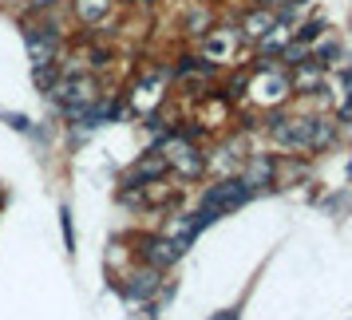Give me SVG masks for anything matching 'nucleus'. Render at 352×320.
I'll use <instances>...</instances> for the list:
<instances>
[{
    "label": "nucleus",
    "instance_id": "obj_10",
    "mask_svg": "<svg viewBox=\"0 0 352 320\" xmlns=\"http://www.w3.org/2000/svg\"><path fill=\"white\" fill-rule=\"evenodd\" d=\"M273 178H277V162L273 159H254L241 182H245L250 190H257V186H273Z\"/></svg>",
    "mask_w": 352,
    "mask_h": 320
},
{
    "label": "nucleus",
    "instance_id": "obj_9",
    "mask_svg": "<svg viewBox=\"0 0 352 320\" xmlns=\"http://www.w3.org/2000/svg\"><path fill=\"white\" fill-rule=\"evenodd\" d=\"M159 277H162V269H151V265H143L139 273H131L127 297H131V301H146V297L159 288Z\"/></svg>",
    "mask_w": 352,
    "mask_h": 320
},
{
    "label": "nucleus",
    "instance_id": "obj_6",
    "mask_svg": "<svg viewBox=\"0 0 352 320\" xmlns=\"http://www.w3.org/2000/svg\"><path fill=\"white\" fill-rule=\"evenodd\" d=\"M273 28H277V12L257 4V8H250V12L241 16V32L238 36H245L250 44H257V40H261V36H270Z\"/></svg>",
    "mask_w": 352,
    "mask_h": 320
},
{
    "label": "nucleus",
    "instance_id": "obj_11",
    "mask_svg": "<svg viewBox=\"0 0 352 320\" xmlns=\"http://www.w3.org/2000/svg\"><path fill=\"white\" fill-rule=\"evenodd\" d=\"M210 8H198V12H190V16H186V32L190 36H198V40H202V36L210 32Z\"/></svg>",
    "mask_w": 352,
    "mask_h": 320
},
{
    "label": "nucleus",
    "instance_id": "obj_1",
    "mask_svg": "<svg viewBox=\"0 0 352 320\" xmlns=\"http://www.w3.org/2000/svg\"><path fill=\"white\" fill-rule=\"evenodd\" d=\"M270 135L289 155H309L313 150V115H277L270 123Z\"/></svg>",
    "mask_w": 352,
    "mask_h": 320
},
{
    "label": "nucleus",
    "instance_id": "obj_7",
    "mask_svg": "<svg viewBox=\"0 0 352 320\" xmlns=\"http://www.w3.org/2000/svg\"><path fill=\"white\" fill-rule=\"evenodd\" d=\"M115 8V0H76L72 4V12L80 20L83 28H103V16Z\"/></svg>",
    "mask_w": 352,
    "mask_h": 320
},
{
    "label": "nucleus",
    "instance_id": "obj_5",
    "mask_svg": "<svg viewBox=\"0 0 352 320\" xmlns=\"http://www.w3.org/2000/svg\"><path fill=\"white\" fill-rule=\"evenodd\" d=\"M289 91H297V95H317V91H324V64H317V60H305V64L289 67Z\"/></svg>",
    "mask_w": 352,
    "mask_h": 320
},
{
    "label": "nucleus",
    "instance_id": "obj_4",
    "mask_svg": "<svg viewBox=\"0 0 352 320\" xmlns=\"http://www.w3.org/2000/svg\"><path fill=\"white\" fill-rule=\"evenodd\" d=\"M234 48H238V32H234V28H210V32L198 40L202 60H210L214 67H218V64H230Z\"/></svg>",
    "mask_w": 352,
    "mask_h": 320
},
{
    "label": "nucleus",
    "instance_id": "obj_8",
    "mask_svg": "<svg viewBox=\"0 0 352 320\" xmlns=\"http://www.w3.org/2000/svg\"><path fill=\"white\" fill-rule=\"evenodd\" d=\"M166 159H162V150H151L146 159H139L131 166V178H135V186H143V182H155V178H166Z\"/></svg>",
    "mask_w": 352,
    "mask_h": 320
},
{
    "label": "nucleus",
    "instance_id": "obj_2",
    "mask_svg": "<svg viewBox=\"0 0 352 320\" xmlns=\"http://www.w3.org/2000/svg\"><path fill=\"white\" fill-rule=\"evenodd\" d=\"M24 40H28V56H32L36 67L44 64H60V44H64V36L60 28H52V24H40V28H24Z\"/></svg>",
    "mask_w": 352,
    "mask_h": 320
},
{
    "label": "nucleus",
    "instance_id": "obj_3",
    "mask_svg": "<svg viewBox=\"0 0 352 320\" xmlns=\"http://www.w3.org/2000/svg\"><path fill=\"white\" fill-rule=\"evenodd\" d=\"M186 245H190V241H178V238L159 233V238H146L139 253H143V265H151V269H166V265H175L178 257L186 253Z\"/></svg>",
    "mask_w": 352,
    "mask_h": 320
},
{
    "label": "nucleus",
    "instance_id": "obj_12",
    "mask_svg": "<svg viewBox=\"0 0 352 320\" xmlns=\"http://www.w3.org/2000/svg\"><path fill=\"white\" fill-rule=\"evenodd\" d=\"M56 4H60V0H28V8H32V12H52Z\"/></svg>",
    "mask_w": 352,
    "mask_h": 320
}]
</instances>
